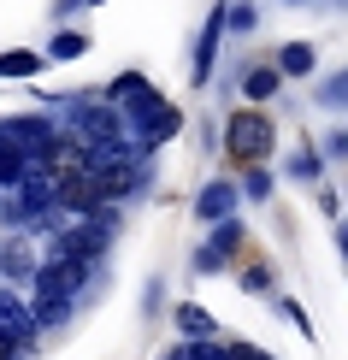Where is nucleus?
I'll use <instances>...</instances> for the list:
<instances>
[{"label":"nucleus","instance_id":"9b49d317","mask_svg":"<svg viewBox=\"0 0 348 360\" xmlns=\"http://www.w3.org/2000/svg\"><path fill=\"white\" fill-rule=\"evenodd\" d=\"M71 313V295H36V325L48 331V325H59Z\"/></svg>","mask_w":348,"mask_h":360},{"label":"nucleus","instance_id":"f257e3e1","mask_svg":"<svg viewBox=\"0 0 348 360\" xmlns=\"http://www.w3.org/2000/svg\"><path fill=\"white\" fill-rule=\"evenodd\" d=\"M271 142H278V130H271L266 112H236L231 130H224V148H231L236 160H266Z\"/></svg>","mask_w":348,"mask_h":360},{"label":"nucleus","instance_id":"b1692460","mask_svg":"<svg viewBox=\"0 0 348 360\" xmlns=\"http://www.w3.org/2000/svg\"><path fill=\"white\" fill-rule=\"evenodd\" d=\"M325 101H330V107H337V101H348V83H330V89H325Z\"/></svg>","mask_w":348,"mask_h":360},{"label":"nucleus","instance_id":"7ed1b4c3","mask_svg":"<svg viewBox=\"0 0 348 360\" xmlns=\"http://www.w3.org/2000/svg\"><path fill=\"white\" fill-rule=\"evenodd\" d=\"M53 254H65V260H89V266H95L101 254H107V224L89 219V224H77V231H59V236H53Z\"/></svg>","mask_w":348,"mask_h":360},{"label":"nucleus","instance_id":"ddd939ff","mask_svg":"<svg viewBox=\"0 0 348 360\" xmlns=\"http://www.w3.org/2000/svg\"><path fill=\"white\" fill-rule=\"evenodd\" d=\"M177 325H183L189 342H201L207 331H213V319H207V307H177Z\"/></svg>","mask_w":348,"mask_h":360},{"label":"nucleus","instance_id":"5701e85b","mask_svg":"<svg viewBox=\"0 0 348 360\" xmlns=\"http://www.w3.org/2000/svg\"><path fill=\"white\" fill-rule=\"evenodd\" d=\"M12 354H18V337H6V331H0V360H12Z\"/></svg>","mask_w":348,"mask_h":360},{"label":"nucleus","instance_id":"9d476101","mask_svg":"<svg viewBox=\"0 0 348 360\" xmlns=\"http://www.w3.org/2000/svg\"><path fill=\"white\" fill-rule=\"evenodd\" d=\"M278 71H290V77H307V71H313V48H307V41H290V48L278 53Z\"/></svg>","mask_w":348,"mask_h":360},{"label":"nucleus","instance_id":"dca6fc26","mask_svg":"<svg viewBox=\"0 0 348 360\" xmlns=\"http://www.w3.org/2000/svg\"><path fill=\"white\" fill-rule=\"evenodd\" d=\"M136 95H148V83H142V77H136V71H124V77H118V83H112V107H130V101H136Z\"/></svg>","mask_w":348,"mask_h":360},{"label":"nucleus","instance_id":"f3484780","mask_svg":"<svg viewBox=\"0 0 348 360\" xmlns=\"http://www.w3.org/2000/svg\"><path fill=\"white\" fill-rule=\"evenodd\" d=\"M172 360H231V349H213V342L201 337V342H183V349H177Z\"/></svg>","mask_w":348,"mask_h":360},{"label":"nucleus","instance_id":"6ab92c4d","mask_svg":"<svg viewBox=\"0 0 348 360\" xmlns=\"http://www.w3.org/2000/svg\"><path fill=\"white\" fill-rule=\"evenodd\" d=\"M271 195V177L266 172H248V201H266Z\"/></svg>","mask_w":348,"mask_h":360},{"label":"nucleus","instance_id":"f03ea898","mask_svg":"<svg viewBox=\"0 0 348 360\" xmlns=\"http://www.w3.org/2000/svg\"><path fill=\"white\" fill-rule=\"evenodd\" d=\"M6 136L18 142L30 160H41V166H53V160H59V130L48 124V118H30V112L24 118H6Z\"/></svg>","mask_w":348,"mask_h":360},{"label":"nucleus","instance_id":"2eb2a0df","mask_svg":"<svg viewBox=\"0 0 348 360\" xmlns=\"http://www.w3.org/2000/svg\"><path fill=\"white\" fill-rule=\"evenodd\" d=\"M41 71V53H0V77H30Z\"/></svg>","mask_w":348,"mask_h":360},{"label":"nucleus","instance_id":"4468645a","mask_svg":"<svg viewBox=\"0 0 348 360\" xmlns=\"http://www.w3.org/2000/svg\"><path fill=\"white\" fill-rule=\"evenodd\" d=\"M0 272H6V278H12V283H18V278H30V272H36V260H30V254H24V248H18V243H12V248H6V254H0Z\"/></svg>","mask_w":348,"mask_h":360},{"label":"nucleus","instance_id":"a878e982","mask_svg":"<svg viewBox=\"0 0 348 360\" xmlns=\"http://www.w3.org/2000/svg\"><path fill=\"white\" fill-rule=\"evenodd\" d=\"M89 6H95V0H89Z\"/></svg>","mask_w":348,"mask_h":360},{"label":"nucleus","instance_id":"f8f14e48","mask_svg":"<svg viewBox=\"0 0 348 360\" xmlns=\"http://www.w3.org/2000/svg\"><path fill=\"white\" fill-rule=\"evenodd\" d=\"M165 136H177V112H172V107H160V112L142 124V142H148V148H154V142H165Z\"/></svg>","mask_w":348,"mask_h":360},{"label":"nucleus","instance_id":"a211bd4d","mask_svg":"<svg viewBox=\"0 0 348 360\" xmlns=\"http://www.w3.org/2000/svg\"><path fill=\"white\" fill-rule=\"evenodd\" d=\"M83 48H89L83 36H53V48H48V59H77Z\"/></svg>","mask_w":348,"mask_h":360},{"label":"nucleus","instance_id":"412c9836","mask_svg":"<svg viewBox=\"0 0 348 360\" xmlns=\"http://www.w3.org/2000/svg\"><path fill=\"white\" fill-rule=\"evenodd\" d=\"M242 283H248V290H271V272H266V266H254V272H242Z\"/></svg>","mask_w":348,"mask_h":360},{"label":"nucleus","instance_id":"6e6552de","mask_svg":"<svg viewBox=\"0 0 348 360\" xmlns=\"http://www.w3.org/2000/svg\"><path fill=\"white\" fill-rule=\"evenodd\" d=\"M224 24H231V12H213V18H207V30H201V48H195V83H207V71H213V48H219Z\"/></svg>","mask_w":348,"mask_h":360},{"label":"nucleus","instance_id":"39448f33","mask_svg":"<svg viewBox=\"0 0 348 360\" xmlns=\"http://www.w3.org/2000/svg\"><path fill=\"white\" fill-rule=\"evenodd\" d=\"M77 124H83V136L89 142H118V124H124V118H118V107H101V101H89V107L77 112Z\"/></svg>","mask_w":348,"mask_h":360},{"label":"nucleus","instance_id":"423d86ee","mask_svg":"<svg viewBox=\"0 0 348 360\" xmlns=\"http://www.w3.org/2000/svg\"><path fill=\"white\" fill-rule=\"evenodd\" d=\"M195 213H201L207 224H224V219L236 213V189L231 184H207L201 195H195Z\"/></svg>","mask_w":348,"mask_h":360},{"label":"nucleus","instance_id":"393cba45","mask_svg":"<svg viewBox=\"0 0 348 360\" xmlns=\"http://www.w3.org/2000/svg\"><path fill=\"white\" fill-rule=\"evenodd\" d=\"M330 154H348V130H337V136H330Z\"/></svg>","mask_w":348,"mask_h":360},{"label":"nucleus","instance_id":"20e7f679","mask_svg":"<svg viewBox=\"0 0 348 360\" xmlns=\"http://www.w3.org/2000/svg\"><path fill=\"white\" fill-rule=\"evenodd\" d=\"M236 248H242V224H236V219H224L219 231H213V243L195 254V272H224V260H231Z\"/></svg>","mask_w":348,"mask_h":360},{"label":"nucleus","instance_id":"1a4fd4ad","mask_svg":"<svg viewBox=\"0 0 348 360\" xmlns=\"http://www.w3.org/2000/svg\"><path fill=\"white\" fill-rule=\"evenodd\" d=\"M278 71H271V65H254V71H242V95H248V101H266V95H278Z\"/></svg>","mask_w":348,"mask_h":360},{"label":"nucleus","instance_id":"aec40b11","mask_svg":"<svg viewBox=\"0 0 348 360\" xmlns=\"http://www.w3.org/2000/svg\"><path fill=\"white\" fill-rule=\"evenodd\" d=\"M290 172H295V177H319V154H295Z\"/></svg>","mask_w":348,"mask_h":360},{"label":"nucleus","instance_id":"0eeeda50","mask_svg":"<svg viewBox=\"0 0 348 360\" xmlns=\"http://www.w3.org/2000/svg\"><path fill=\"white\" fill-rule=\"evenodd\" d=\"M0 331H6V337H18V342L36 331V307H24L12 290H0Z\"/></svg>","mask_w":348,"mask_h":360},{"label":"nucleus","instance_id":"4be33fe9","mask_svg":"<svg viewBox=\"0 0 348 360\" xmlns=\"http://www.w3.org/2000/svg\"><path fill=\"white\" fill-rule=\"evenodd\" d=\"M231 24L242 30V36H248V30H254V6H231Z\"/></svg>","mask_w":348,"mask_h":360}]
</instances>
